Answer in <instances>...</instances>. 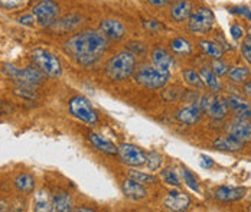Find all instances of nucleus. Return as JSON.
<instances>
[{"label": "nucleus", "instance_id": "1", "mask_svg": "<svg viewBox=\"0 0 251 212\" xmlns=\"http://www.w3.org/2000/svg\"><path fill=\"white\" fill-rule=\"evenodd\" d=\"M108 48V38L100 29H88L71 36L65 44L64 49L76 64L82 67H91L99 62Z\"/></svg>", "mask_w": 251, "mask_h": 212}, {"label": "nucleus", "instance_id": "2", "mask_svg": "<svg viewBox=\"0 0 251 212\" xmlns=\"http://www.w3.org/2000/svg\"><path fill=\"white\" fill-rule=\"evenodd\" d=\"M136 71V56L130 51H120L114 53L104 67L105 75L113 81L128 80Z\"/></svg>", "mask_w": 251, "mask_h": 212}, {"label": "nucleus", "instance_id": "3", "mask_svg": "<svg viewBox=\"0 0 251 212\" xmlns=\"http://www.w3.org/2000/svg\"><path fill=\"white\" fill-rule=\"evenodd\" d=\"M133 75H134L136 82L140 84L142 87H145L148 90H160L169 82L172 72L160 70V68L154 67L153 64L151 65L145 64V65H140L139 68H136Z\"/></svg>", "mask_w": 251, "mask_h": 212}, {"label": "nucleus", "instance_id": "4", "mask_svg": "<svg viewBox=\"0 0 251 212\" xmlns=\"http://www.w3.org/2000/svg\"><path fill=\"white\" fill-rule=\"evenodd\" d=\"M4 74L15 81L18 85H24V87H36L38 84H41L45 80V74L39 70V68H33V67H26V68H16L12 64H4L3 68Z\"/></svg>", "mask_w": 251, "mask_h": 212}, {"label": "nucleus", "instance_id": "5", "mask_svg": "<svg viewBox=\"0 0 251 212\" xmlns=\"http://www.w3.org/2000/svg\"><path fill=\"white\" fill-rule=\"evenodd\" d=\"M30 58L36 68H39L45 75L52 78H59L62 75V65L56 55H53L47 49H33L30 53Z\"/></svg>", "mask_w": 251, "mask_h": 212}, {"label": "nucleus", "instance_id": "6", "mask_svg": "<svg viewBox=\"0 0 251 212\" xmlns=\"http://www.w3.org/2000/svg\"><path fill=\"white\" fill-rule=\"evenodd\" d=\"M215 25L214 12L208 7H198L192 10L188 18V30L197 35H206L212 30Z\"/></svg>", "mask_w": 251, "mask_h": 212}, {"label": "nucleus", "instance_id": "7", "mask_svg": "<svg viewBox=\"0 0 251 212\" xmlns=\"http://www.w3.org/2000/svg\"><path fill=\"white\" fill-rule=\"evenodd\" d=\"M70 113L78 118L79 121L94 126L99 123V113L96 111V108L93 107V104L82 95H75L70 100Z\"/></svg>", "mask_w": 251, "mask_h": 212}, {"label": "nucleus", "instance_id": "8", "mask_svg": "<svg viewBox=\"0 0 251 212\" xmlns=\"http://www.w3.org/2000/svg\"><path fill=\"white\" fill-rule=\"evenodd\" d=\"M32 13L41 26H52L59 18V6L53 0H41L32 7Z\"/></svg>", "mask_w": 251, "mask_h": 212}, {"label": "nucleus", "instance_id": "9", "mask_svg": "<svg viewBox=\"0 0 251 212\" xmlns=\"http://www.w3.org/2000/svg\"><path fill=\"white\" fill-rule=\"evenodd\" d=\"M198 106L202 110V113H206L212 120H224L229 111L226 98L217 95H203L201 97Z\"/></svg>", "mask_w": 251, "mask_h": 212}, {"label": "nucleus", "instance_id": "10", "mask_svg": "<svg viewBox=\"0 0 251 212\" xmlns=\"http://www.w3.org/2000/svg\"><path fill=\"white\" fill-rule=\"evenodd\" d=\"M119 158L123 165L130 167H142L146 165V153L131 143H122L119 146Z\"/></svg>", "mask_w": 251, "mask_h": 212}, {"label": "nucleus", "instance_id": "11", "mask_svg": "<svg viewBox=\"0 0 251 212\" xmlns=\"http://www.w3.org/2000/svg\"><path fill=\"white\" fill-rule=\"evenodd\" d=\"M191 204L192 202H191L189 195H186L185 192H180V190H172V192H169L168 196L163 201V207L168 211L174 212L188 211L191 208Z\"/></svg>", "mask_w": 251, "mask_h": 212}, {"label": "nucleus", "instance_id": "12", "mask_svg": "<svg viewBox=\"0 0 251 212\" xmlns=\"http://www.w3.org/2000/svg\"><path fill=\"white\" fill-rule=\"evenodd\" d=\"M151 61L154 67H157L160 70H165V71H169V72H172V70L175 68L176 65L175 56L168 49L162 48V47H154L151 49Z\"/></svg>", "mask_w": 251, "mask_h": 212}, {"label": "nucleus", "instance_id": "13", "mask_svg": "<svg viewBox=\"0 0 251 212\" xmlns=\"http://www.w3.org/2000/svg\"><path fill=\"white\" fill-rule=\"evenodd\" d=\"M244 196H246V188L220 186L214 190V198L223 204H231V202L241 201Z\"/></svg>", "mask_w": 251, "mask_h": 212}, {"label": "nucleus", "instance_id": "14", "mask_svg": "<svg viewBox=\"0 0 251 212\" xmlns=\"http://www.w3.org/2000/svg\"><path fill=\"white\" fill-rule=\"evenodd\" d=\"M192 10H194L192 0H175L171 4L169 16L176 24H182V22L188 21V18L191 16Z\"/></svg>", "mask_w": 251, "mask_h": 212}, {"label": "nucleus", "instance_id": "15", "mask_svg": "<svg viewBox=\"0 0 251 212\" xmlns=\"http://www.w3.org/2000/svg\"><path fill=\"white\" fill-rule=\"evenodd\" d=\"M100 30L111 41H120L127 33L126 26L117 19H104L101 21Z\"/></svg>", "mask_w": 251, "mask_h": 212}, {"label": "nucleus", "instance_id": "16", "mask_svg": "<svg viewBox=\"0 0 251 212\" xmlns=\"http://www.w3.org/2000/svg\"><path fill=\"white\" fill-rule=\"evenodd\" d=\"M122 192L127 199L130 201H142L148 196V190L145 185L139 184L137 181L127 178L122 182Z\"/></svg>", "mask_w": 251, "mask_h": 212}, {"label": "nucleus", "instance_id": "17", "mask_svg": "<svg viewBox=\"0 0 251 212\" xmlns=\"http://www.w3.org/2000/svg\"><path fill=\"white\" fill-rule=\"evenodd\" d=\"M246 143L232 137V136H220L212 141V147L215 150H221V152H229V153H237L241 152L244 149Z\"/></svg>", "mask_w": 251, "mask_h": 212}, {"label": "nucleus", "instance_id": "18", "mask_svg": "<svg viewBox=\"0 0 251 212\" xmlns=\"http://www.w3.org/2000/svg\"><path fill=\"white\" fill-rule=\"evenodd\" d=\"M202 114L203 113L198 104H191V106L182 107L176 111V120L182 124L194 126L201 120Z\"/></svg>", "mask_w": 251, "mask_h": 212}, {"label": "nucleus", "instance_id": "19", "mask_svg": "<svg viewBox=\"0 0 251 212\" xmlns=\"http://www.w3.org/2000/svg\"><path fill=\"white\" fill-rule=\"evenodd\" d=\"M88 140L94 146V149H97L99 152L107 155V156H117L119 155V147L111 140L105 139L104 136H101L99 133H90Z\"/></svg>", "mask_w": 251, "mask_h": 212}, {"label": "nucleus", "instance_id": "20", "mask_svg": "<svg viewBox=\"0 0 251 212\" xmlns=\"http://www.w3.org/2000/svg\"><path fill=\"white\" fill-rule=\"evenodd\" d=\"M226 132L229 136L241 140V141H250L251 140V121H243V120H235L228 124Z\"/></svg>", "mask_w": 251, "mask_h": 212}, {"label": "nucleus", "instance_id": "21", "mask_svg": "<svg viewBox=\"0 0 251 212\" xmlns=\"http://www.w3.org/2000/svg\"><path fill=\"white\" fill-rule=\"evenodd\" d=\"M200 75H201L202 81H203V85L209 91H212L214 94H218L223 90V84L220 81V77L215 75L214 71L209 67H202L200 70Z\"/></svg>", "mask_w": 251, "mask_h": 212}, {"label": "nucleus", "instance_id": "22", "mask_svg": "<svg viewBox=\"0 0 251 212\" xmlns=\"http://www.w3.org/2000/svg\"><path fill=\"white\" fill-rule=\"evenodd\" d=\"M52 211L68 212L73 211V199L68 192L61 190L52 195Z\"/></svg>", "mask_w": 251, "mask_h": 212}, {"label": "nucleus", "instance_id": "23", "mask_svg": "<svg viewBox=\"0 0 251 212\" xmlns=\"http://www.w3.org/2000/svg\"><path fill=\"white\" fill-rule=\"evenodd\" d=\"M33 210L36 212L52 211V196L48 190L39 189L33 195Z\"/></svg>", "mask_w": 251, "mask_h": 212}, {"label": "nucleus", "instance_id": "24", "mask_svg": "<svg viewBox=\"0 0 251 212\" xmlns=\"http://www.w3.org/2000/svg\"><path fill=\"white\" fill-rule=\"evenodd\" d=\"M228 80L234 84H244L246 81L250 80L251 70L246 65H235V67H229L228 72H226Z\"/></svg>", "mask_w": 251, "mask_h": 212}, {"label": "nucleus", "instance_id": "25", "mask_svg": "<svg viewBox=\"0 0 251 212\" xmlns=\"http://www.w3.org/2000/svg\"><path fill=\"white\" fill-rule=\"evenodd\" d=\"M200 48L201 51L206 56L212 58V59H218V58H223L224 56V48L218 44V42H214V41H208V39H202L200 41Z\"/></svg>", "mask_w": 251, "mask_h": 212}, {"label": "nucleus", "instance_id": "26", "mask_svg": "<svg viewBox=\"0 0 251 212\" xmlns=\"http://www.w3.org/2000/svg\"><path fill=\"white\" fill-rule=\"evenodd\" d=\"M15 188L19 193L29 195L35 189V179L29 173H21L15 178Z\"/></svg>", "mask_w": 251, "mask_h": 212}, {"label": "nucleus", "instance_id": "27", "mask_svg": "<svg viewBox=\"0 0 251 212\" xmlns=\"http://www.w3.org/2000/svg\"><path fill=\"white\" fill-rule=\"evenodd\" d=\"M169 47H171V51L175 55H179V56H188L194 51L191 42L188 39H185V38H175V39H172Z\"/></svg>", "mask_w": 251, "mask_h": 212}, {"label": "nucleus", "instance_id": "28", "mask_svg": "<svg viewBox=\"0 0 251 212\" xmlns=\"http://www.w3.org/2000/svg\"><path fill=\"white\" fill-rule=\"evenodd\" d=\"M81 16H78V15H70V16H67V18H64V19H61V21H56L52 27H56V29H59L61 32H68V30H73L74 27H76L79 24H81Z\"/></svg>", "mask_w": 251, "mask_h": 212}, {"label": "nucleus", "instance_id": "29", "mask_svg": "<svg viewBox=\"0 0 251 212\" xmlns=\"http://www.w3.org/2000/svg\"><path fill=\"white\" fill-rule=\"evenodd\" d=\"M128 178L137 181L142 185H154L157 182V178L153 173H145V172H139V170H128Z\"/></svg>", "mask_w": 251, "mask_h": 212}, {"label": "nucleus", "instance_id": "30", "mask_svg": "<svg viewBox=\"0 0 251 212\" xmlns=\"http://www.w3.org/2000/svg\"><path fill=\"white\" fill-rule=\"evenodd\" d=\"M180 176H182V179H183V182H185V185L188 186L191 190H194V192H197V193H200V182H198V179H197V176L189 170V169H186V167H180Z\"/></svg>", "mask_w": 251, "mask_h": 212}, {"label": "nucleus", "instance_id": "31", "mask_svg": "<svg viewBox=\"0 0 251 212\" xmlns=\"http://www.w3.org/2000/svg\"><path fill=\"white\" fill-rule=\"evenodd\" d=\"M182 77H183V80L186 81L189 85H192V87H197V88H202V87H205L203 85V81H202L201 75H200V72H197L195 70H192V68H186V70H183L182 71Z\"/></svg>", "mask_w": 251, "mask_h": 212}, {"label": "nucleus", "instance_id": "32", "mask_svg": "<svg viewBox=\"0 0 251 212\" xmlns=\"http://www.w3.org/2000/svg\"><path fill=\"white\" fill-rule=\"evenodd\" d=\"M160 179H162L166 185L174 186V188H179V186L182 185V184H180V179H179V176H177V173H176V170L175 169H172V167L163 169V170L160 172Z\"/></svg>", "mask_w": 251, "mask_h": 212}, {"label": "nucleus", "instance_id": "33", "mask_svg": "<svg viewBox=\"0 0 251 212\" xmlns=\"http://www.w3.org/2000/svg\"><path fill=\"white\" fill-rule=\"evenodd\" d=\"M226 101L228 108H229L232 113L251 107V104L247 100H244V98H241V97H238V95H229L228 98H226Z\"/></svg>", "mask_w": 251, "mask_h": 212}, {"label": "nucleus", "instance_id": "34", "mask_svg": "<svg viewBox=\"0 0 251 212\" xmlns=\"http://www.w3.org/2000/svg\"><path fill=\"white\" fill-rule=\"evenodd\" d=\"M163 165V156L157 152H149L146 153V166L151 172H156Z\"/></svg>", "mask_w": 251, "mask_h": 212}, {"label": "nucleus", "instance_id": "35", "mask_svg": "<svg viewBox=\"0 0 251 212\" xmlns=\"http://www.w3.org/2000/svg\"><path fill=\"white\" fill-rule=\"evenodd\" d=\"M228 64L224 62L221 58H218V59H214L212 61V64H211V70L214 71V74L215 75H218V77H223V75H226V72H228Z\"/></svg>", "mask_w": 251, "mask_h": 212}, {"label": "nucleus", "instance_id": "36", "mask_svg": "<svg viewBox=\"0 0 251 212\" xmlns=\"http://www.w3.org/2000/svg\"><path fill=\"white\" fill-rule=\"evenodd\" d=\"M27 0H0V7L6 10H16L25 7Z\"/></svg>", "mask_w": 251, "mask_h": 212}, {"label": "nucleus", "instance_id": "37", "mask_svg": "<svg viewBox=\"0 0 251 212\" xmlns=\"http://www.w3.org/2000/svg\"><path fill=\"white\" fill-rule=\"evenodd\" d=\"M229 12L234 13V15L243 16V18H246L247 21L251 22V9L247 7V6H232V7H229Z\"/></svg>", "mask_w": 251, "mask_h": 212}, {"label": "nucleus", "instance_id": "38", "mask_svg": "<svg viewBox=\"0 0 251 212\" xmlns=\"http://www.w3.org/2000/svg\"><path fill=\"white\" fill-rule=\"evenodd\" d=\"M241 53H243V58L251 65V35L244 39L241 45Z\"/></svg>", "mask_w": 251, "mask_h": 212}, {"label": "nucleus", "instance_id": "39", "mask_svg": "<svg viewBox=\"0 0 251 212\" xmlns=\"http://www.w3.org/2000/svg\"><path fill=\"white\" fill-rule=\"evenodd\" d=\"M127 51H130L134 56H136V55L140 56V55H145V53H146V47H145L142 42H130Z\"/></svg>", "mask_w": 251, "mask_h": 212}, {"label": "nucleus", "instance_id": "40", "mask_svg": "<svg viewBox=\"0 0 251 212\" xmlns=\"http://www.w3.org/2000/svg\"><path fill=\"white\" fill-rule=\"evenodd\" d=\"M229 33H231L234 41H241L244 38V27L238 25V24H234L229 27Z\"/></svg>", "mask_w": 251, "mask_h": 212}, {"label": "nucleus", "instance_id": "41", "mask_svg": "<svg viewBox=\"0 0 251 212\" xmlns=\"http://www.w3.org/2000/svg\"><path fill=\"white\" fill-rule=\"evenodd\" d=\"M234 118L235 120H243V121H251V107L240 110V111H235Z\"/></svg>", "mask_w": 251, "mask_h": 212}, {"label": "nucleus", "instance_id": "42", "mask_svg": "<svg viewBox=\"0 0 251 212\" xmlns=\"http://www.w3.org/2000/svg\"><path fill=\"white\" fill-rule=\"evenodd\" d=\"M36 22V18L33 16V13L29 15H24L22 18H19V24L21 25H26V26H32Z\"/></svg>", "mask_w": 251, "mask_h": 212}, {"label": "nucleus", "instance_id": "43", "mask_svg": "<svg viewBox=\"0 0 251 212\" xmlns=\"http://www.w3.org/2000/svg\"><path fill=\"white\" fill-rule=\"evenodd\" d=\"M145 26L148 27L149 30H153V32H156V30H160V29H162V25H160L157 21H146V22H145Z\"/></svg>", "mask_w": 251, "mask_h": 212}, {"label": "nucleus", "instance_id": "44", "mask_svg": "<svg viewBox=\"0 0 251 212\" xmlns=\"http://www.w3.org/2000/svg\"><path fill=\"white\" fill-rule=\"evenodd\" d=\"M215 163H214V160L211 159V158H208V156H205V155H202L201 156V166L205 169H209V167H212Z\"/></svg>", "mask_w": 251, "mask_h": 212}, {"label": "nucleus", "instance_id": "45", "mask_svg": "<svg viewBox=\"0 0 251 212\" xmlns=\"http://www.w3.org/2000/svg\"><path fill=\"white\" fill-rule=\"evenodd\" d=\"M171 0H148V3L154 7H165Z\"/></svg>", "mask_w": 251, "mask_h": 212}, {"label": "nucleus", "instance_id": "46", "mask_svg": "<svg viewBox=\"0 0 251 212\" xmlns=\"http://www.w3.org/2000/svg\"><path fill=\"white\" fill-rule=\"evenodd\" d=\"M243 88H244V93H246V94H247V95H249V97L251 98V80L246 81Z\"/></svg>", "mask_w": 251, "mask_h": 212}, {"label": "nucleus", "instance_id": "47", "mask_svg": "<svg viewBox=\"0 0 251 212\" xmlns=\"http://www.w3.org/2000/svg\"><path fill=\"white\" fill-rule=\"evenodd\" d=\"M75 211H84V212H94V210H93V208H85V207H79V208H76Z\"/></svg>", "mask_w": 251, "mask_h": 212}, {"label": "nucleus", "instance_id": "48", "mask_svg": "<svg viewBox=\"0 0 251 212\" xmlns=\"http://www.w3.org/2000/svg\"><path fill=\"white\" fill-rule=\"evenodd\" d=\"M6 210H7V208H6V202L1 201V202H0V211H6Z\"/></svg>", "mask_w": 251, "mask_h": 212}, {"label": "nucleus", "instance_id": "49", "mask_svg": "<svg viewBox=\"0 0 251 212\" xmlns=\"http://www.w3.org/2000/svg\"><path fill=\"white\" fill-rule=\"evenodd\" d=\"M249 210H250V211H251V205H250V207H249Z\"/></svg>", "mask_w": 251, "mask_h": 212}, {"label": "nucleus", "instance_id": "50", "mask_svg": "<svg viewBox=\"0 0 251 212\" xmlns=\"http://www.w3.org/2000/svg\"><path fill=\"white\" fill-rule=\"evenodd\" d=\"M32 1H35V0H32Z\"/></svg>", "mask_w": 251, "mask_h": 212}]
</instances>
